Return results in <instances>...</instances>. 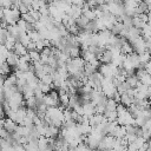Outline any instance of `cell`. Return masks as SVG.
Listing matches in <instances>:
<instances>
[{
	"label": "cell",
	"instance_id": "25",
	"mask_svg": "<svg viewBox=\"0 0 151 151\" xmlns=\"http://www.w3.org/2000/svg\"><path fill=\"white\" fill-rule=\"evenodd\" d=\"M147 150H149V143H147V142H145V143L140 146V149H139L138 151H147Z\"/></svg>",
	"mask_w": 151,
	"mask_h": 151
},
{
	"label": "cell",
	"instance_id": "3",
	"mask_svg": "<svg viewBox=\"0 0 151 151\" xmlns=\"http://www.w3.org/2000/svg\"><path fill=\"white\" fill-rule=\"evenodd\" d=\"M83 105V111H84V116H86V117H91V116H93L94 113H96V105L92 103V101H86V103H84V104H81Z\"/></svg>",
	"mask_w": 151,
	"mask_h": 151
},
{
	"label": "cell",
	"instance_id": "24",
	"mask_svg": "<svg viewBox=\"0 0 151 151\" xmlns=\"http://www.w3.org/2000/svg\"><path fill=\"white\" fill-rule=\"evenodd\" d=\"M127 111V107H125L123 104H118L117 105V109H116V112H117V116H120L123 113H125Z\"/></svg>",
	"mask_w": 151,
	"mask_h": 151
},
{
	"label": "cell",
	"instance_id": "8",
	"mask_svg": "<svg viewBox=\"0 0 151 151\" xmlns=\"http://www.w3.org/2000/svg\"><path fill=\"white\" fill-rule=\"evenodd\" d=\"M65 53H67V55L71 59H74V58H79L81 55V50H80V47H68Z\"/></svg>",
	"mask_w": 151,
	"mask_h": 151
},
{
	"label": "cell",
	"instance_id": "28",
	"mask_svg": "<svg viewBox=\"0 0 151 151\" xmlns=\"http://www.w3.org/2000/svg\"><path fill=\"white\" fill-rule=\"evenodd\" d=\"M4 120H5V118L4 119H0V130L4 129Z\"/></svg>",
	"mask_w": 151,
	"mask_h": 151
},
{
	"label": "cell",
	"instance_id": "26",
	"mask_svg": "<svg viewBox=\"0 0 151 151\" xmlns=\"http://www.w3.org/2000/svg\"><path fill=\"white\" fill-rule=\"evenodd\" d=\"M4 13H5V8L0 7V19H1V20L4 19Z\"/></svg>",
	"mask_w": 151,
	"mask_h": 151
},
{
	"label": "cell",
	"instance_id": "1",
	"mask_svg": "<svg viewBox=\"0 0 151 151\" xmlns=\"http://www.w3.org/2000/svg\"><path fill=\"white\" fill-rule=\"evenodd\" d=\"M130 44H131V46L133 48V52L137 53V54H142L146 50V40L142 35L138 37L137 39H134L133 41H131Z\"/></svg>",
	"mask_w": 151,
	"mask_h": 151
},
{
	"label": "cell",
	"instance_id": "23",
	"mask_svg": "<svg viewBox=\"0 0 151 151\" xmlns=\"http://www.w3.org/2000/svg\"><path fill=\"white\" fill-rule=\"evenodd\" d=\"M28 14L32 17V19L37 22V21H39L40 20V18H41V14H40V12L39 11H34V9H29V12H28Z\"/></svg>",
	"mask_w": 151,
	"mask_h": 151
},
{
	"label": "cell",
	"instance_id": "15",
	"mask_svg": "<svg viewBox=\"0 0 151 151\" xmlns=\"http://www.w3.org/2000/svg\"><path fill=\"white\" fill-rule=\"evenodd\" d=\"M104 117H105V119L109 123H111V122H116L118 116H117V112L116 111H105L104 112Z\"/></svg>",
	"mask_w": 151,
	"mask_h": 151
},
{
	"label": "cell",
	"instance_id": "29",
	"mask_svg": "<svg viewBox=\"0 0 151 151\" xmlns=\"http://www.w3.org/2000/svg\"><path fill=\"white\" fill-rule=\"evenodd\" d=\"M146 41H147V42H151V34H150V35H149V38H147V39H146Z\"/></svg>",
	"mask_w": 151,
	"mask_h": 151
},
{
	"label": "cell",
	"instance_id": "11",
	"mask_svg": "<svg viewBox=\"0 0 151 151\" xmlns=\"http://www.w3.org/2000/svg\"><path fill=\"white\" fill-rule=\"evenodd\" d=\"M133 99L134 98H131L126 93H123V94H120V103L119 104H123L125 107H130L132 105V103H133Z\"/></svg>",
	"mask_w": 151,
	"mask_h": 151
},
{
	"label": "cell",
	"instance_id": "2",
	"mask_svg": "<svg viewBox=\"0 0 151 151\" xmlns=\"http://www.w3.org/2000/svg\"><path fill=\"white\" fill-rule=\"evenodd\" d=\"M114 142H116V138L110 136V134H106L101 138L100 143H99V146L97 150H112L113 149V145H114Z\"/></svg>",
	"mask_w": 151,
	"mask_h": 151
},
{
	"label": "cell",
	"instance_id": "5",
	"mask_svg": "<svg viewBox=\"0 0 151 151\" xmlns=\"http://www.w3.org/2000/svg\"><path fill=\"white\" fill-rule=\"evenodd\" d=\"M18 61H19V57H18L17 54H14L13 52H9V54H8L7 58H6L7 65H8L11 68H14V67H17Z\"/></svg>",
	"mask_w": 151,
	"mask_h": 151
},
{
	"label": "cell",
	"instance_id": "12",
	"mask_svg": "<svg viewBox=\"0 0 151 151\" xmlns=\"http://www.w3.org/2000/svg\"><path fill=\"white\" fill-rule=\"evenodd\" d=\"M38 147H39V151H46L48 149V138L39 137V139H38Z\"/></svg>",
	"mask_w": 151,
	"mask_h": 151
},
{
	"label": "cell",
	"instance_id": "14",
	"mask_svg": "<svg viewBox=\"0 0 151 151\" xmlns=\"http://www.w3.org/2000/svg\"><path fill=\"white\" fill-rule=\"evenodd\" d=\"M27 35H28V38H29V40L32 42H38L39 40H41V37H40L39 32L35 31V29H32V31L27 32Z\"/></svg>",
	"mask_w": 151,
	"mask_h": 151
},
{
	"label": "cell",
	"instance_id": "27",
	"mask_svg": "<svg viewBox=\"0 0 151 151\" xmlns=\"http://www.w3.org/2000/svg\"><path fill=\"white\" fill-rule=\"evenodd\" d=\"M4 81H5V77H2V76L0 74V87L4 86Z\"/></svg>",
	"mask_w": 151,
	"mask_h": 151
},
{
	"label": "cell",
	"instance_id": "10",
	"mask_svg": "<svg viewBox=\"0 0 151 151\" xmlns=\"http://www.w3.org/2000/svg\"><path fill=\"white\" fill-rule=\"evenodd\" d=\"M120 53L124 54V55H129V54L133 53V48H132L131 44H130L127 40H126L125 42H123V45H122V47H120Z\"/></svg>",
	"mask_w": 151,
	"mask_h": 151
},
{
	"label": "cell",
	"instance_id": "18",
	"mask_svg": "<svg viewBox=\"0 0 151 151\" xmlns=\"http://www.w3.org/2000/svg\"><path fill=\"white\" fill-rule=\"evenodd\" d=\"M117 103L113 100V99H107L106 100V105H105V111H116L117 109Z\"/></svg>",
	"mask_w": 151,
	"mask_h": 151
},
{
	"label": "cell",
	"instance_id": "9",
	"mask_svg": "<svg viewBox=\"0 0 151 151\" xmlns=\"http://www.w3.org/2000/svg\"><path fill=\"white\" fill-rule=\"evenodd\" d=\"M67 15H68V17H71L72 19H74V20H77V19L79 18V17H81V15H83V12H81V8H79V7H76V6H72Z\"/></svg>",
	"mask_w": 151,
	"mask_h": 151
},
{
	"label": "cell",
	"instance_id": "13",
	"mask_svg": "<svg viewBox=\"0 0 151 151\" xmlns=\"http://www.w3.org/2000/svg\"><path fill=\"white\" fill-rule=\"evenodd\" d=\"M125 83L129 85L130 88H136L137 85H138V83H139V80H138V78L136 76H130V77H126Z\"/></svg>",
	"mask_w": 151,
	"mask_h": 151
},
{
	"label": "cell",
	"instance_id": "6",
	"mask_svg": "<svg viewBox=\"0 0 151 151\" xmlns=\"http://www.w3.org/2000/svg\"><path fill=\"white\" fill-rule=\"evenodd\" d=\"M17 124L13 122V120H11L9 118H5V120H4V129L8 132V133H13V132H15V129H17Z\"/></svg>",
	"mask_w": 151,
	"mask_h": 151
},
{
	"label": "cell",
	"instance_id": "30",
	"mask_svg": "<svg viewBox=\"0 0 151 151\" xmlns=\"http://www.w3.org/2000/svg\"><path fill=\"white\" fill-rule=\"evenodd\" d=\"M150 63H151V58H150Z\"/></svg>",
	"mask_w": 151,
	"mask_h": 151
},
{
	"label": "cell",
	"instance_id": "4",
	"mask_svg": "<svg viewBox=\"0 0 151 151\" xmlns=\"http://www.w3.org/2000/svg\"><path fill=\"white\" fill-rule=\"evenodd\" d=\"M14 54H17L19 58L20 57H22V55H25V54H27V48L22 45V44H20L19 41H17L15 42V45H14V48H13V51H12Z\"/></svg>",
	"mask_w": 151,
	"mask_h": 151
},
{
	"label": "cell",
	"instance_id": "21",
	"mask_svg": "<svg viewBox=\"0 0 151 151\" xmlns=\"http://www.w3.org/2000/svg\"><path fill=\"white\" fill-rule=\"evenodd\" d=\"M139 81H140L143 85H145V86L150 87V86H151V76L146 73L145 76H143V77L139 79Z\"/></svg>",
	"mask_w": 151,
	"mask_h": 151
},
{
	"label": "cell",
	"instance_id": "31",
	"mask_svg": "<svg viewBox=\"0 0 151 151\" xmlns=\"http://www.w3.org/2000/svg\"><path fill=\"white\" fill-rule=\"evenodd\" d=\"M147 151H151V150H150V149H149V150H147Z\"/></svg>",
	"mask_w": 151,
	"mask_h": 151
},
{
	"label": "cell",
	"instance_id": "19",
	"mask_svg": "<svg viewBox=\"0 0 151 151\" xmlns=\"http://www.w3.org/2000/svg\"><path fill=\"white\" fill-rule=\"evenodd\" d=\"M27 54L31 58L32 63H38L40 60V53L38 51H29V52H27Z\"/></svg>",
	"mask_w": 151,
	"mask_h": 151
},
{
	"label": "cell",
	"instance_id": "17",
	"mask_svg": "<svg viewBox=\"0 0 151 151\" xmlns=\"http://www.w3.org/2000/svg\"><path fill=\"white\" fill-rule=\"evenodd\" d=\"M25 107L26 109L35 110V107H37V99H35V97H32V98L26 99L25 100Z\"/></svg>",
	"mask_w": 151,
	"mask_h": 151
},
{
	"label": "cell",
	"instance_id": "20",
	"mask_svg": "<svg viewBox=\"0 0 151 151\" xmlns=\"http://www.w3.org/2000/svg\"><path fill=\"white\" fill-rule=\"evenodd\" d=\"M116 88H117V92H118L119 94H123V93H126V92H127V90H129L130 87H129V85L124 81V83H120Z\"/></svg>",
	"mask_w": 151,
	"mask_h": 151
},
{
	"label": "cell",
	"instance_id": "16",
	"mask_svg": "<svg viewBox=\"0 0 151 151\" xmlns=\"http://www.w3.org/2000/svg\"><path fill=\"white\" fill-rule=\"evenodd\" d=\"M88 22H90V21H88V20H87V19H86L84 15L79 17V18L76 20V25H77V26H78L80 29H84V28H85V26H86Z\"/></svg>",
	"mask_w": 151,
	"mask_h": 151
},
{
	"label": "cell",
	"instance_id": "22",
	"mask_svg": "<svg viewBox=\"0 0 151 151\" xmlns=\"http://www.w3.org/2000/svg\"><path fill=\"white\" fill-rule=\"evenodd\" d=\"M39 81L42 83V84H46V85H51L53 83V79H52V76L51 74H45V76H42L39 79Z\"/></svg>",
	"mask_w": 151,
	"mask_h": 151
},
{
	"label": "cell",
	"instance_id": "7",
	"mask_svg": "<svg viewBox=\"0 0 151 151\" xmlns=\"http://www.w3.org/2000/svg\"><path fill=\"white\" fill-rule=\"evenodd\" d=\"M98 60L100 61V64H111L112 60H113V57H112V54L109 50H105L103 52V54L98 58Z\"/></svg>",
	"mask_w": 151,
	"mask_h": 151
}]
</instances>
